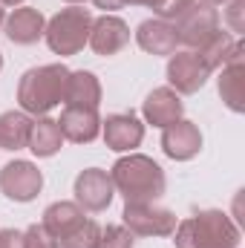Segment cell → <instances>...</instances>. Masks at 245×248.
Returning a JSON list of instances; mask_svg holds the SVG:
<instances>
[{"instance_id": "cell-1", "label": "cell", "mask_w": 245, "mask_h": 248, "mask_svg": "<svg viewBox=\"0 0 245 248\" xmlns=\"http://www.w3.org/2000/svg\"><path fill=\"white\" fill-rule=\"evenodd\" d=\"M110 179H113L116 193L124 196V202H156L165 196V187H168L165 170L159 168V162H153L144 153L122 156L113 165Z\"/></svg>"}, {"instance_id": "cell-2", "label": "cell", "mask_w": 245, "mask_h": 248, "mask_svg": "<svg viewBox=\"0 0 245 248\" xmlns=\"http://www.w3.org/2000/svg\"><path fill=\"white\" fill-rule=\"evenodd\" d=\"M176 248H237L243 243L240 228L225 211L208 208L182 219L170 234Z\"/></svg>"}, {"instance_id": "cell-3", "label": "cell", "mask_w": 245, "mask_h": 248, "mask_svg": "<svg viewBox=\"0 0 245 248\" xmlns=\"http://www.w3.org/2000/svg\"><path fill=\"white\" fill-rule=\"evenodd\" d=\"M66 78L69 69L63 63H44V66H32L20 75L17 84V104L26 116H46L49 110H55L63 101L66 93Z\"/></svg>"}, {"instance_id": "cell-4", "label": "cell", "mask_w": 245, "mask_h": 248, "mask_svg": "<svg viewBox=\"0 0 245 248\" xmlns=\"http://www.w3.org/2000/svg\"><path fill=\"white\" fill-rule=\"evenodd\" d=\"M90 29H92V12L81 9V6H69V9H61L58 15H52L46 20L44 38L55 55L66 58V55H78L87 46Z\"/></svg>"}, {"instance_id": "cell-5", "label": "cell", "mask_w": 245, "mask_h": 248, "mask_svg": "<svg viewBox=\"0 0 245 248\" xmlns=\"http://www.w3.org/2000/svg\"><path fill=\"white\" fill-rule=\"evenodd\" d=\"M122 225L133 237H170L179 219L170 208H159L156 202H124Z\"/></svg>"}, {"instance_id": "cell-6", "label": "cell", "mask_w": 245, "mask_h": 248, "mask_svg": "<svg viewBox=\"0 0 245 248\" xmlns=\"http://www.w3.org/2000/svg\"><path fill=\"white\" fill-rule=\"evenodd\" d=\"M44 187V173L26 159L6 162L0 168V193L12 202H32Z\"/></svg>"}, {"instance_id": "cell-7", "label": "cell", "mask_w": 245, "mask_h": 248, "mask_svg": "<svg viewBox=\"0 0 245 248\" xmlns=\"http://www.w3.org/2000/svg\"><path fill=\"white\" fill-rule=\"evenodd\" d=\"M173 26H176L179 44L190 46V52H196L205 41H211V38L219 32V12H216L214 6L196 0Z\"/></svg>"}, {"instance_id": "cell-8", "label": "cell", "mask_w": 245, "mask_h": 248, "mask_svg": "<svg viewBox=\"0 0 245 248\" xmlns=\"http://www.w3.org/2000/svg\"><path fill=\"white\" fill-rule=\"evenodd\" d=\"M72 193H75V202H78L84 211L101 214V211L110 208V202H113V196H116V187H113V179H110L107 170H101V168H87V170H81V173L75 176Z\"/></svg>"}, {"instance_id": "cell-9", "label": "cell", "mask_w": 245, "mask_h": 248, "mask_svg": "<svg viewBox=\"0 0 245 248\" xmlns=\"http://www.w3.org/2000/svg\"><path fill=\"white\" fill-rule=\"evenodd\" d=\"M208 78H211V69L199 61L196 52H190V49L179 52L176 49L173 55H168V84H170L173 93L193 95L205 87Z\"/></svg>"}, {"instance_id": "cell-10", "label": "cell", "mask_w": 245, "mask_h": 248, "mask_svg": "<svg viewBox=\"0 0 245 248\" xmlns=\"http://www.w3.org/2000/svg\"><path fill=\"white\" fill-rule=\"evenodd\" d=\"M104 144L116 153H133L144 141V124L136 113H113L101 122Z\"/></svg>"}, {"instance_id": "cell-11", "label": "cell", "mask_w": 245, "mask_h": 248, "mask_svg": "<svg viewBox=\"0 0 245 248\" xmlns=\"http://www.w3.org/2000/svg\"><path fill=\"white\" fill-rule=\"evenodd\" d=\"M162 150L173 162H190L202 150V130L187 119H179L162 133Z\"/></svg>"}, {"instance_id": "cell-12", "label": "cell", "mask_w": 245, "mask_h": 248, "mask_svg": "<svg viewBox=\"0 0 245 248\" xmlns=\"http://www.w3.org/2000/svg\"><path fill=\"white\" fill-rule=\"evenodd\" d=\"M95 55H116L130 44V26L124 23L119 15H101L92 17V29H90V41Z\"/></svg>"}, {"instance_id": "cell-13", "label": "cell", "mask_w": 245, "mask_h": 248, "mask_svg": "<svg viewBox=\"0 0 245 248\" xmlns=\"http://www.w3.org/2000/svg\"><path fill=\"white\" fill-rule=\"evenodd\" d=\"M61 136L72 144H90L101 136V116L92 107H63L61 119Z\"/></svg>"}, {"instance_id": "cell-14", "label": "cell", "mask_w": 245, "mask_h": 248, "mask_svg": "<svg viewBox=\"0 0 245 248\" xmlns=\"http://www.w3.org/2000/svg\"><path fill=\"white\" fill-rule=\"evenodd\" d=\"M136 44L147 52V55H173L179 49V35L176 26L162 20V17H150L141 20L136 29Z\"/></svg>"}, {"instance_id": "cell-15", "label": "cell", "mask_w": 245, "mask_h": 248, "mask_svg": "<svg viewBox=\"0 0 245 248\" xmlns=\"http://www.w3.org/2000/svg\"><path fill=\"white\" fill-rule=\"evenodd\" d=\"M184 113V104L182 98H179V93H173L170 87H156L147 98H144V104H141V116H144V122L153 124V127H170L173 122H179Z\"/></svg>"}, {"instance_id": "cell-16", "label": "cell", "mask_w": 245, "mask_h": 248, "mask_svg": "<svg viewBox=\"0 0 245 248\" xmlns=\"http://www.w3.org/2000/svg\"><path fill=\"white\" fill-rule=\"evenodd\" d=\"M6 38L17 46H29V44H38L44 38V29H46V17L32 9V6H20L15 9L12 15H6Z\"/></svg>"}, {"instance_id": "cell-17", "label": "cell", "mask_w": 245, "mask_h": 248, "mask_svg": "<svg viewBox=\"0 0 245 248\" xmlns=\"http://www.w3.org/2000/svg\"><path fill=\"white\" fill-rule=\"evenodd\" d=\"M66 107H92L98 110L101 104V81L90 69H75L66 78V93H63Z\"/></svg>"}, {"instance_id": "cell-18", "label": "cell", "mask_w": 245, "mask_h": 248, "mask_svg": "<svg viewBox=\"0 0 245 248\" xmlns=\"http://www.w3.org/2000/svg\"><path fill=\"white\" fill-rule=\"evenodd\" d=\"M63 144V136H61V127L55 119H49V116H38V119H32V130H29V141H26V147L38 156V159H49V156H55L58 150H61Z\"/></svg>"}, {"instance_id": "cell-19", "label": "cell", "mask_w": 245, "mask_h": 248, "mask_svg": "<svg viewBox=\"0 0 245 248\" xmlns=\"http://www.w3.org/2000/svg\"><path fill=\"white\" fill-rule=\"evenodd\" d=\"M243 52V41H237L234 35H228V32H216L211 41H205L199 49H196V55H199V61L205 63L211 72L214 69H222L225 63L231 61L234 55H240Z\"/></svg>"}, {"instance_id": "cell-20", "label": "cell", "mask_w": 245, "mask_h": 248, "mask_svg": "<svg viewBox=\"0 0 245 248\" xmlns=\"http://www.w3.org/2000/svg\"><path fill=\"white\" fill-rule=\"evenodd\" d=\"M84 222V208L78 205V202H52L46 211H44V228L55 237V240H61L66 237L72 228H78Z\"/></svg>"}, {"instance_id": "cell-21", "label": "cell", "mask_w": 245, "mask_h": 248, "mask_svg": "<svg viewBox=\"0 0 245 248\" xmlns=\"http://www.w3.org/2000/svg\"><path fill=\"white\" fill-rule=\"evenodd\" d=\"M243 52L234 55L231 61L222 66V75H219V95L225 101V107L231 113H243L245 110V95H243Z\"/></svg>"}, {"instance_id": "cell-22", "label": "cell", "mask_w": 245, "mask_h": 248, "mask_svg": "<svg viewBox=\"0 0 245 248\" xmlns=\"http://www.w3.org/2000/svg\"><path fill=\"white\" fill-rule=\"evenodd\" d=\"M32 119L23 110L0 113V150H23L29 141Z\"/></svg>"}, {"instance_id": "cell-23", "label": "cell", "mask_w": 245, "mask_h": 248, "mask_svg": "<svg viewBox=\"0 0 245 248\" xmlns=\"http://www.w3.org/2000/svg\"><path fill=\"white\" fill-rule=\"evenodd\" d=\"M98 234H101V225L95 219H84L78 228H72L66 237L58 240V248H95Z\"/></svg>"}, {"instance_id": "cell-24", "label": "cell", "mask_w": 245, "mask_h": 248, "mask_svg": "<svg viewBox=\"0 0 245 248\" xmlns=\"http://www.w3.org/2000/svg\"><path fill=\"white\" fill-rule=\"evenodd\" d=\"M95 248H136V237L124 225H107V228H101Z\"/></svg>"}, {"instance_id": "cell-25", "label": "cell", "mask_w": 245, "mask_h": 248, "mask_svg": "<svg viewBox=\"0 0 245 248\" xmlns=\"http://www.w3.org/2000/svg\"><path fill=\"white\" fill-rule=\"evenodd\" d=\"M196 0H159L156 3V17H162V20H168V23H176L179 17H182L184 12L193 6Z\"/></svg>"}, {"instance_id": "cell-26", "label": "cell", "mask_w": 245, "mask_h": 248, "mask_svg": "<svg viewBox=\"0 0 245 248\" xmlns=\"http://www.w3.org/2000/svg\"><path fill=\"white\" fill-rule=\"evenodd\" d=\"M23 248H58V240L44 228V225H29L23 231Z\"/></svg>"}, {"instance_id": "cell-27", "label": "cell", "mask_w": 245, "mask_h": 248, "mask_svg": "<svg viewBox=\"0 0 245 248\" xmlns=\"http://www.w3.org/2000/svg\"><path fill=\"white\" fill-rule=\"evenodd\" d=\"M228 6V23H231V29L240 35L245 29V23H243V6H245V0H231V3H225Z\"/></svg>"}, {"instance_id": "cell-28", "label": "cell", "mask_w": 245, "mask_h": 248, "mask_svg": "<svg viewBox=\"0 0 245 248\" xmlns=\"http://www.w3.org/2000/svg\"><path fill=\"white\" fill-rule=\"evenodd\" d=\"M0 248H23V231L0 228Z\"/></svg>"}, {"instance_id": "cell-29", "label": "cell", "mask_w": 245, "mask_h": 248, "mask_svg": "<svg viewBox=\"0 0 245 248\" xmlns=\"http://www.w3.org/2000/svg\"><path fill=\"white\" fill-rule=\"evenodd\" d=\"M98 9H104V15H113L116 9H122V6H127L124 0H92Z\"/></svg>"}, {"instance_id": "cell-30", "label": "cell", "mask_w": 245, "mask_h": 248, "mask_svg": "<svg viewBox=\"0 0 245 248\" xmlns=\"http://www.w3.org/2000/svg\"><path fill=\"white\" fill-rule=\"evenodd\" d=\"M124 3H130V6H147V9H156V3H159V0H124Z\"/></svg>"}, {"instance_id": "cell-31", "label": "cell", "mask_w": 245, "mask_h": 248, "mask_svg": "<svg viewBox=\"0 0 245 248\" xmlns=\"http://www.w3.org/2000/svg\"><path fill=\"white\" fill-rule=\"evenodd\" d=\"M202 3H208V6L216 9V6H225V3H231V0H202Z\"/></svg>"}, {"instance_id": "cell-32", "label": "cell", "mask_w": 245, "mask_h": 248, "mask_svg": "<svg viewBox=\"0 0 245 248\" xmlns=\"http://www.w3.org/2000/svg\"><path fill=\"white\" fill-rule=\"evenodd\" d=\"M23 0H0V6H20Z\"/></svg>"}, {"instance_id": "cell-33", "label": "cell", "mask_w": 245, "mask_h": 248, "mask_svg": "<svg viewBox=\"0 0 245 248\" xmlns=\"http://www.w3.org/2000/svg\"><path fill=\"white\" fill-rule=\"evenodd\" d=\"M3 23H6V9L0 6V29H3Z\"/></svg>"}, {"instance_id": "cell-34", "label": "cell", "mask_w": 245, "mask_h": 248, "mask_svg": "<svg viewBox=\"0 0 245 248\" xmlns=\"http://www.w3.org/2000/svg\"><path fill=\"white\" fill-rule=\"evenodd\" d=\"M66 3H72V6H78V3H87V0H66Z\"/></svg>"}, {"instance_id": "cell-35", "label": "cell", "mask_w": 245, "mask_h": 248, "mask_svg": "<svg viewBox=\"0 0 245 248\" xmlns=\"http://www.w3.org/2000/svg\"><path fill=\"white\" fill-rule=\"evenodd\" d=\"M0 69H3V52H0Z\"/></svg>"}]
</instances>
